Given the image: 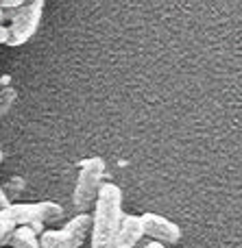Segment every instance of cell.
<instances>
[{
	"label": "cell",
	"instance_id": "6da1fadb",
	"mask_svg": "<svg viewBox=\"0 0 242 248\" xmlns=\"http://www.w3.org/2000/svg\"><path fill=\"white\" fill-rule=\"evenodd\" d=\"M122 218V189L113 183H103L94 202L90 229V248H113L118 224Z\"/></svg>",
	"mask_w": 242,
	"mask_h": 248
},
{
	"label": "cell",
	"instance_id": "7a4b0ae2",
	"mask_svg": "<svg viewBox=\"0 0 242 248\" xmlns=\"http://www.w3.org/2000/svg\"><path fill=\"white\" fill-rule=\"evenodd\" d=\"M105 168H107V163L100 157H90L81 163V170H79L77 185H74V194H72V205L77 214H90L94 209L98 189L103 185Z\"/></svg>",
	"mask_w": 242,
	"mask_h": 248
},
{
	"label": "cell",
	"instance_id": "3957f363",
	"mask_svg": "<svg viewBox=\"0 0 242 248\" xmlns=\"http://www.w3.org/2000/svg\"><path fill=\"white\" fill-rule=\"evenodd\" d=\"M92 229V214H74L61 231H42L39 248H79L87 240Z\"/></svg>",
	"mask_w": 242,
	"mask_h": 248
},
{
	"label": "cell",
	"instance_id": "277c9868",
	"mask_svg": "<svg viewBox=\"0 0 242 248\" xmlns=\"http://www.w3.org/2000/svg\"><path fill=\"white\" fill-rule=\"evenodd\" d=\"M42 13H44V2L42 0H31L24 2L11 17L9 29V42L7 46H22L26 44L31 37L35 35L39 22H42Z\"/></svg>",
	"mask_w": 242,
	"mask_h": 248
},
{
	"label": "cell",
	"instance_id": "5b68a950",
	"mask_svg": "<svg viewBox=\"0 0 242 248\" xmlns=\"http://www.w3.org/2000/svg\"><path fill=\"white\" fill-rule=\"evenodd\" d=\"M140 220H142L144 235L153 237V242H160V244L166 246V244H177L181 240V229L173 220L164 218V216L146 211L144 216H140Z\"/></svg>",
	"mask_w": 242,
	"mask_h": 248
},
{
	"label": "cell",
	"instance_id": "8992f818",
	"mask_svg": "<svg viewBox=\"0 0 242 248\" xmlns=\"http://www.w3.org/2000/svg\"><path fill=\"white\" fill-rule=\"evenodd\" d=\"M0 218L11 224L13 229H20V227L31 229L35 235H39L44 229V224L39 222V218H37L35 202H11L7 209L0 211Z\"/></svg>",
	"mask_w": 242,
	"mask_h": 248
},
{
	"label": "cell",
	"instance_id": "52a82bcc",
	"mask_svg": "<svg viewBox=\"0 0 242 248\" xmlns=\"http://www.w3.org/2000/svg\"><path fill=\"white\" fill-rule=\"evenodd\" d=\"M142 240H144V229L140 216L122 214L116 231V240H113V248H135Z\"/></svg>",
	"mask_w": 242,
	"mask_h": 248
},
{
	"label": "cell",
	"instance_id": "ba28073f",
	"mask_svg": "<svg viewBox=\"0 0 242 248\" xmlns=\"http://www.w3.org/2000/svg\"><path fill=\"white\" fill-rule=\"evenodd\" d=\"M35 209H37V218L42 224H55L64 218V209L61 205L50 201H44V202H35Z\"/></svg>",
	"mask_w": 242,
	"mask_h": 248
},
{
	"label": "cell",
	"instance_id": "9c48e42d",
	"mask_svg": "<svg viewBox=\"0 0 242 248\" xmlns=\"http://www.w3.org/2000/svg\"><path fill=\"white\" fill-rule=\"evenodd\" d=\"M11 244H13V248H39V240H37V235H35L31 229L20 227V229L13 231Z\"/></svg>",
	"mask_w": 242,
	"mask_h": 248
},
{
	"label": "cell",
	"instance_id": "30bf717a",
	"mask_svg": "<svg viewBox=\"0 0 242 248\" xmlns=\"http://www.w3.org/2000/svg\"><path fill=\"white\" fill-rule=\"evenodd\" d=\"M24 187H26V183L22 176H11V179L7 181V185L2 187V192H4V196L9 198V202H16L17 198H20V194L24 192Z\"/></svg>",
	"mask_w": 242,
	"mask_h": 248
},
{
	"label": "cell",
	"instance_id": "8fae6325",
	"mask_svg": "<svg viewBox=\"0 0 242 248\" xmlns=\"http://www.w3.org/2000/svg\"><path fill=\"white\" fill-rule=\"evenodd\" d=\"M16 98H17V92L13 90V87H2V90H0V122L11 111V107L16 105Z\"/></svg>",
	"mask_w": 242,
	"mask_h": 248
},
{
	"label": "cell",
	"instance_id": "7c38bea8",
	"mask_svg": "<svg viewBox=\"0 0 242 248\" xmlns=\"http://www.w3.org/2000/svg\"><path fill=\"white\" fill-rule=\"evenodd\" d=\"M16 229L11 227L9 222H4L2 218H0V248H7V244L11 242V235Z\"/></svg>",
	"mask_w": 242,
	"mask_h": 248
},
{
	"label": "cell",
	"instance_id": "4fadbf2b",
	"mask_svg": "<svg viewBox=\"0 0 242 248\" xmlns=\"http://www.w3.org/2000/svg\"><path fill=\"white\" fill-rule=\"evenodd\" d=\"M9 42V29L4 24H0V44H7Z\"/></svg>",
	"mask_w": 242,
	"mask_h": 248
},
{
	"label": "cell",
	"instance_id": "5bb4252c",
	"mask_svg": "<svg viewBox=\"0 0 242 248\" xmlns=\"http://www.w3.org/2000/svg\"><path fill=\"white\" fill-rule=\"evenodd\" d=\"M11 205V202H9V198L4 196V192H2V185H0V211L2 209H7V207Z\"/></svg>",
	"mask_w": 242,
	"mask_h": 248
},
{
	"label": "cell",
	"instance_id": "9a60e30c",
	"mask_svg": "<svg viewBox=\"0 0 242 248\" xmlns=\"http://www.w3.org/2000/svg\"><path fill=\"white\" fill-rule=\"evenodd\" d=\"M142 248H166L164 244H160V242H142Z\"/></svg>",
	"mask_w": 242,
	"mask_h": 248
},
{
	"label": "cell",
	"instance_id": "2e32d148",
	"mask_svg": "<svg viewBox=\"0 0 242 248\" xmlns=\"http://www.w3.org/2000/svg\"><path fill=\"white\" fill-rule=\"evenodd\" d=\"M142 242H144V240H142ZM142 242H140V244H138V246H135V248H142Z\"/></svg>",
	"mask_w": 242,
	"mask_h": 248
},
{
	"label": "cell",
	"instance_id": "e0dca14e",
	"mask_svg": "<svg viewBox=\"0 0 242 248\" xmlns=\"http://www.w3.org/2000/svg\"><path fill=\"white\" fill-rule=\"evenodd\" d=\"M0 22H2V11H0Z\"/></svg>",
	"mask_w": 242,
	"mask_h": 248
},
{
	"label": "cell",
	"instance_id": "ac0fdd59",
	"mask_svg": "<svg viewBox=\"0 0 242 248\" xmlns=\"http://www.w3.org/2000/svg\"><path fill=\"white\" fill-rule=\"evenodd\" d=\"M0 161H2V153H0Z\"/></svg>",
	"mask_w": 242,
	"mask_h": 248
},
{
	"label": "cell",
	"instance_id": "d6986e66",
	"mask_svg": "<svg viewBox=\"0 0 242 248\" xmlns=\"http://www.w3.org/2000/svg\"><path fill=\"white\" fill-rule=\"evenodd\" d=\"M7 248H9V246H7Z\"/></svg>",
	"mask_w": 242,
	"mask_h": 248
}]
</instances>
